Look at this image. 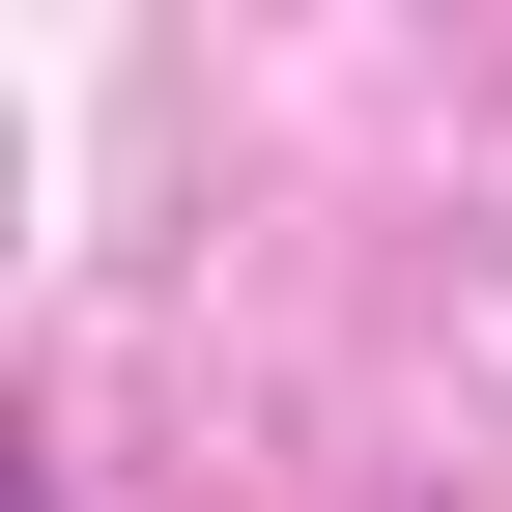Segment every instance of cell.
<instances>
[{
  "mask_svg": "<svg viewBox=\"0 0 512 512\" xmlns=\"http://www.w3.org/2000/svg\"><path fill=\"white\" fill-rule=\"evenodd\" d=\"M0 512H57V484H0Z\"/></svg>",
  "mask_w": 512,
  "mask_h": 512,
  "instance_id": "1",
  "label": "cell"
}]
</instances>
